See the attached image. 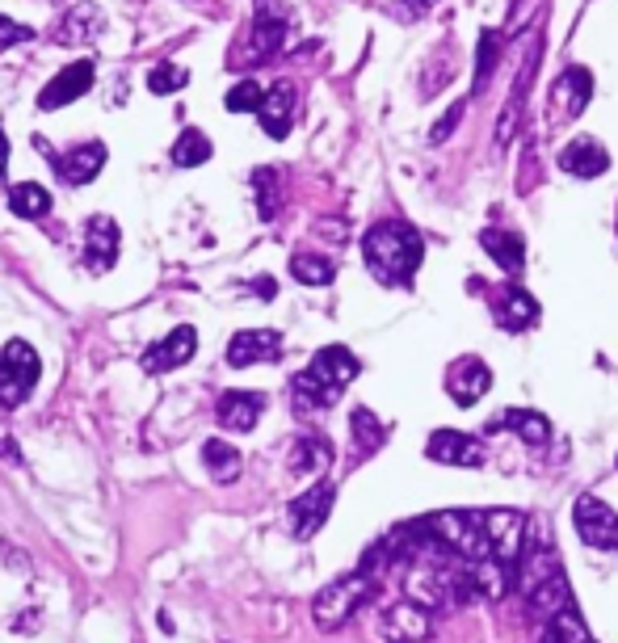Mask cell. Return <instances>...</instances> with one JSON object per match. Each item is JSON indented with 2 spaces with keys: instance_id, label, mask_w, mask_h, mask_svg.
<instances>
[{
  "instance_id": "cell-2",
  "label": "cell",
  "mask_w": 618,
  "mask_h": 643,
  "mask_svg": "<svg viewBox=\"0 0 618 643\" xmlns=\"http://www.w3.org/2000/svg\"><path fill=\"white\" fill-rule=\"evenodd\" d=\"M354 374H358V357L345 350V345H324L312 362H307V371H298L291 378V404H295V413H316V408H333L342 392L354 383Z\"/></svg>"
},
{
  "instance_id": "cell-29",
  "label": "cell",
  "mask_w": 618,
  "mask_h": 643,
  "mask_svg": "<svg viewBox=\"0 0 618 643\" xmlns=\"http://www.w3.org/2000/svg\"><path fill=\"white\" fill-rule=\"evenodd\" d=\"M102 30V13H97V4H81V9H72L64 18V30H60V39H72V42H81V39H93Z\"/></svg>"
},
{
  "instance_id": "cell-35",
  "label": "cell",
  "mask_w": 618,
  "mask_h": 643,
  "mask_svg": "<svg viewBox=\"0 0 618 643\" xmlns=\"http://www.w3.org/2000/svg\"><path fill=\"white\" fill-rule=\"evenodd\" d=\"M181 84H186V68H177V63H160V68L148 76V89L151 93H160V97H165V93H177Z\"/></svg>"
},
{
  "instance_id": "cell-33",
  "label": "cell",
  "mask_w": 618,
  "mask_h": 643,
  "mask_svg": "<svg viewBox=\"0 0 618 643\" xmlns=\"http://www.w3.org/2000/svg\"><path fill=\"white\" fill-rule=\"evenodd\" d=\"M496 55H501V34L484 30V39H480V68H475V93H484L489 68H496Z\"/></svg>"
},
{
  "instance_id": "cell-38",
  "label": "cell",
  "mask_w": 618,
  "mask_h": 643,
  "mask_svg": "<svg viewBox=\"0 0 618 643\" xmlns=\"http://www.w3.org/2000/svg\"><path fill=\"white\" fill-rule=\"evenodd\" d=\"M0 458L22 463V455H18V442H13V434H4V429H0Z\"/></svg>"
},
{
  "instance_id": "cell-25",
  "label": "cell",
  "mask_w": 618,
  "mask_h": 643,
  "mask_svg": "<svg viewBox=\"0 0 618 643\" xmlns=\"http://www.w3.org/2000/svg\"><path fill=\"white\" fill-rule=\"evenodd\" d=\"M9 207L22 219H43V215H51V194L39 182H22V186L9 189Z\"/></svg>"
},
{
  "instance_id": "cell-20",
  "label": "cell",
  "mask_w": 618,
  "mask_h": 643,
  "mask_svg": "<svg viewBox=\"0 0 618 643\" xmlns=\"http://www.w3.org/2000/svg\"><path fill=\"white\" fill-rule=\"evenodd\" d=\"M522 598H526V610H531L534 619H552L555 610H568V605H573V593H568L564 572H555V577H547V581L531 584Z\"/></svg>"
},
{
  "instance_id": "cell-4",
  "label": "cell",
  "mask_w": 618,
  "mask_h": 643,
  "mask_svg": "<svg viewBox=\"0 0 618 643\" xmlns=\"http://www.w3.org/2000/svg\"><path fill=\"white\" fill-rule=\"evenodd\" d=\"M39 374H43L39 350L30 341H9L0 350V408H22L39 387Z\"/></svg>"
},
{
  "instance_id": "cell-40",
  "label": "cell",
  "mask_w": 618,
  "mask_h": 643,
  "mask_svg": "<svg viewBox=\"0 0 618 643\" xmlns=\"http://www.w3.org/2000/svg\"><path fill=\"white\" fill-rule=\"evenodd\" d=\"M408 4H412V9H429V4H433V0H408Z\"/></svg>"
},
{
  "instance_id": "cell-26",
  "label": "cell",
  "mask_w": 618,
  "mask_h": 643,
  "mask_svg": "<svg viewBox=\"0 0 618 643\" xmlns=\"http://www.w3.org/2000/svg\"><path fill=\"white\" fill-rule=\"evenodd\" d=\"M202 463H207V471L214 476V484H228V479L240 476V450H232V446L219 442V437H211V442L202 446Z\"/></svg>"
},
{
  "instance_id": "cell-15",
  "label": "cell",
  "mask_w": 618,
  "mask_h": 643,
  "mask_svg": "<svg viewBox=\"0 0 618 643\" xmlns=\"http://www.w3.org/2000/svg\"><path fill=\"white\" fill-rule=\"evenodd\" d=\"M51 156V152H46ZM51 165L60 173L64 186H88L97 177V168L106 165V144H81L72 147L67 156H51Z\"/></svg>"
},
{
  "instance_id": "cell-1",
  "label": "cell",
  "mask_w": 618,
  "mask_h": 643,
  "mask_svg": "<svg viewBox=\"0 0 618 643\" xmlns=\"http://www.w3.org/2000/svg\"><path fill=\"white\" fill-rule=\"evenodd\" d=\"M363 252L370 273L384 287H408V278L426 261V240H421V231L400 224V219H384L366 231Z\"/></svg>"
},
{
  "instance_id": "cell-30",
  "label": "cell",
  "mask_w": 618,
  "mask_h": 643,
  "mask_svg": "<svg viewBox=\"0 0 618 643\" xmlns=\"http://www.w3.org/2000/svg\"><path fill=\"white\" fill-rule=\"evenodd\" d=\"M559 89H568V93H573V102H568V114H564V118H576V114L585 110V102L594 97V76H589L585 68H568V72H564V81H559Z\"/></svg>"
},
{
  "instance_id": "cell-8",
  "label": "cell",
  "mask_w": 618,
  "mask_h": 643,
  "mask_svg": "<svg viewBox=\"0 0 618 643\" xmlns=\"http://www.w3.org/2000/svg\"><path fill=\"white\" fill-rule=\"evenodd\" d=\"M282 357V332L249 329L228 341V366H256V362H277Z\"/></svg>"
},
{
  "instance_id": "cell-37",
  "label": "cell",
  "mask_w": 618,
  "mask_h": 643,
  "mask_svg": "<svg viewBox=\"0 0 618 643\" xmlns=\"http://www.w3.org/2000/svg\"><path fill=\"white\" fill-rule=\"evenodd\" d=\"M459 118H463V102H459V105H450V110H447V123H442V126H433V144H442V139H447V135H450V126L459 123Z\"/></svg>"
},
{
  "instance_id": "cell-6",
  "label": "cell",
  "mask_w": 618,
  "mask_h": 643,
  "mask_svg": "<svg viewBox=\"0 0 618 643\" xmlns=\"http://www.w3.org/2000/svg\"><path fill=\"white\" fill-rule=\"evenodd\" d=\"M333 500H337V488H333L328 479L312 484L303 497L291 500V509H286V526H291V535H295V539H312L324 521H328V514H333Z\"/></svg>"
},
{
  "instance_id": "cell-7",
  "label": "cell",
  "mask_w": 618,
  "mask_h": 643,
  "mask_svg": "<svg viewBox=\"0 0 618 643\" xmlns=\"http://www.w3.org/2000/svg\"><path fill=\"white\" fill-rule=\"evenodd\" d=\"M379 635L387 643H426L433 635V610L417 602L387 605L384 614H379Z\"/></svg>"
},
{
  "instance_id": "cell-13",
  "label": "cell",
  "mask_w": 618,
  "mask_h": 643,
  "mask_svg": "<svg viewBox=\"0 0 618 643\" xmlns=\"http://www.w3.org/2000/svg\"><path fill=\"white\" fill-rule=\"evenodd\" d=\"M265 413V395L261 392H228L214 404V421L232 434H249L256 429V416Z\"/></svg>"
},
{
  "instance_id": "cell-27",
  "label": "cell",
  "mask_w": 618,
  "mask_h": 643,
  "mask_svg": "<svg viewBox=\"0 0 618 643\" xmlns=\"http://www.w3.org/2000/svg\"><path fill=\"white\" fill-rule=\"evenodd\" d=\"M202 160H211V139L202 135V131H181V139L172 144V165L177 168H193L202 165Z\"/></svg>"
},
{
  "instance_id": "cell-14",
  "label": "cell",
  "mask_w": 618,
  "mask_h": 643,
  "mask_svg": "<svg viewBox=\"0 0 618 643\" xmlns=\"http://www.w3.org/2000/svg\"><path fill=\"white\" fill-rule=\"evenodd\" d=\"M291 110H295V89H291V81H277L270 93H261L256 123L270 139H286L291 135Z\"/></svg>"
},
{
  "instance_id": "cell-11",
  "label": "cell",
  "mask_w": 618,
  "mask_h": 643,
  "mask_svg": "<svg viewBox=\"0 0 618 643\" xmlns=\"http://www.w3.org/2000/svg\"><path fill=\"white\" fill-rule=\"evenodd\" d=\"M489 387H492V371L480 362V357H459V362L447 371V392L459 408H471Z\"/></svg>"
},
{
  "instance_id": "cell-17",
  "label": "cell",
  "mask_w": 618,
  "mask_h": 643,
  "mask_svg": "<svg viewBox=\"0 0 618 643\" xmlns=\"http://www.w3.org/2000/svg\"><path fill=\"white\" fill-rule=\"evenodd\" d=\"M286 39V4L282 0H256V25H253V60L274 55Z\"/></svg>"
},
{
  "instance_id": "cell-34",
  "label": "cell",
  "mask_w": 618,
  "mask_h": 643,
  "mask_svg": "<svg viewBox=\"0 0 618 643\" xmlns=\"http://www.w3.org/2000/svg\"><path fill=\"white\" fill-rule=\"evenodd\" d=\"M228 110L232 114H256V105H261V89H256V81H240L235 89H228Z\"/></svg>"
},
{
  "instance_id": "cell-23",
  "label": "cell",
  "mask_w": 618,
  "mask_h": 643,
  "mask_svg": "<svg viewBox=\"0 0 618 643\" xmlns=\"http://www.w3.org/2000/svg\"><path fill=\"white\" fill-rule=\"evenodd\" d=\"M333 463V446L324 437H298L295 450H291V471L295 476H316Z\"/></svg>"
},
{
  "instance_id": "cell-36",
  "label": "cell",
  "mask_w": 618,
  "mask_h": 643,
  "mask_svg": "<svg viewBox=\"0 0 618 643\" xmlns=\"http://www.w3.org/2000/svg\"><path fill=\"white\" fill-rule=\"evenodd\" d=\"M30 39H34L30 25H22V21H13V18L0 13V51H4V46H18V42H30Z\"/></svg>"
},
{
  "instance_id": "cell-32",
  "label": "cell",
  "mask_w": 618,
  "mask_h": 643,
  "mask_svg": "<svg viewBox=\"0 0 618 643\" xmlns=\"http://www.w3.org/2000/svg\"><path fill=\"white\" fill-rule=\"evenodd\" d=\"M253 189H256V207H261V219H274L277 215V173L274 168H256L253 173Z\"/></svg>"
},
{
  "instance_id": "cell-19",
  "label": "cell",
  "mask_w": 618,
  "mask_h": 643,
  "mask_svg": "<svg viewBox=\"0 0 618 643\" xmlns=\"http://www.w3.org/2000/svg\"><path fill=\"white\" fill-rule=\"evenodd\" d=\"M559 168L573 173V177H597L610 168V156L597 139H573V144L559 152Z\"/></svg>"
},
{
  "instance_id": "cell-21",
  "label": "cell",
  "mask_w": 618,
  "mask_h": 643,
  "mask_svg": "<svg viewBox=\"0 0 618 643\" xmlns=\"http://www.w3.org/2000/svg\"><path fill=\"white\" fill-rule=\"evenodd\" d=\"M501 429H513V434L522 437V442H531V446H543L552 437L547 416L526 413V408H510V413H501L496 421H489V434H501Z\"/></svg>"
},
{
  "instance_id": "cell-22",
  "label": "cell",
  "mask_w": 618,
  "mask_h": 643,
  "mask_svg": "<svg viewBox=\"0 0 618 643\" xmlns=\"http://www.w3.org/2000/svg\"><path fill=\"white\" fill-rule=\"evenodd\" d=\"M484 240V249H489V257L501 266L505 273H517L522 266H526V245H522V236H513V231H501L492 228L480 236Z\"/></svg>"
},
{
  "instance_id": "cell-5",
  "label": "cell",
  "mask_w": 618,
  "mask_h": 643,
  "mask_svg": "<svg viewBox=\"0 0 618 643\" xmlns=\"http://www.w3.org/2000/svg\"><path fill=\"white\" fill-rule=\"evenodd\" d=\"M573 521L580 542H589L597 551H618V514L601 497H594V492L576 497Z\"/></svg>"
},
{
  "instance_id": "cell-24",
  "label": "cell",
  "mask_w": 618,
  "mask_h": 643,
  "mask_svg": "<svg viewBox=\"0 0 618 643\" xmlns=\"http://www.w3.org/2000/svg\"><path fill=\"white\" fill-rule=\"evenodd\" d=\"M543 643H594V635H589V626L580 623V614L568 605V610H555L552 619H547Z\"/></svg>"
},
{
  "instance_id": "cell-3",
  "label": "cell",
  "mask_w": 618,
  "mask_h": 643,
  "mask_svg": "<svg viewBox=\"0 0 618 643\" xmlns=\"http://www.w3.org/2000/svg\"><path fill=\"white\" fill-rule=\"evenodd\" d=\"M375 593H379L375 577H366V572H349V577L324 584L321 593H316V602H312V619H316L321 631H337V626L349 623L366 602H375Z\"/></svg>"
},
{
  "instance_id": "cell-39",
  "label": "cell",
  "mask_w": 618,
  "mask_h": 643,
  "mask_svg": "<svg viewBox=\"0 0 618 643\" xmlns=\"http://www.w3.org/2000/svg\"><path fill=\"white\" fill-rule=\"evenodd\" d=\"M4 168H9V139L0 135V177H4Z\"/></svg>"
},
{
  "instance_id": "cell-12",
  "label": "cell",
  "mask_w": 618,
  "mask_h": 643,
  "mask_svg": "<svg viewBox=\"0 0 618 643\" xmlns=\"http://www.w3.org/2000/svg\"><path fill=\"white\" fill-rule=\"evenodd\" d=\"M426 455L433 463H450V467H484V446L471 434H454V429H438L429 437Z\"/></svg>"
},
{
  "instance_id": "cell-10",
  "label": "cell",
  "mask_w": 618,
  "mask_h": 643,
  "mask_svg": "<svg viewBox=\"0 0 618 643\" xmlns=\"http://www.w3.org/2000/svg\"><path fill=\"white\" fill-rule=\"evenodd\" d=\"M118 261V224L109 215H93L85 228V270L106 273Z\"/></svg>"
},
{
  "instance_id": "cell-16",
  "label": "cell",
  "mask_w": 618,
  "mask_h": 643,
  "mask_svg": "<svg viewBox=\"0 0 618 643\" xmlns=\"http://www.w3.org/2000/svg\"><path fill=\"white\" fill-rule=\"evenodd\" d=\"M88 89H93V60H76V63H67L64 72L46 84L39 105H43V110H60V105L85 97Z\"/></svg>"
},
{
  "instance_id": "cell-31",
  "label": "cell",
  "mask_w": 618,
  "mask_h": 643,
  "mask_svg": "<svg viewBox=\"0 0 618 643\" xmlns=\"http://www.w3.org/2000/svg\"><path fill=\"white\" fill-rule=\"evenodd\" d=\"M384 437H387V429L375 421V416L366 413V408L354 413V442H358V450H363V455L379 450V446H384Z\"/></svg>"
},
{
  "instance_id": "cell-9",
  "label": "cell",
  "mask_w": 618,
  "mask_h": 643,
  "mask_svg": "<svg viewBox=\"0 0 618 643\" xmlns=\"http://www.w3.org/2000/svg\"><path fill=\"white\" fill-rule=\"evenodd\" d=\"M198 350V332L190 324H181V329H172L165 341H156L148 353H144V371L148 374H165V371H177V366H186Z\"/></svg>"
},
{
  "instance_id": "cell-28",
  "label": "cell",
  "mask_w": 618,
  "mask_h": 643,
  "mask_svg": "<svg viewBox=\"0 0 618 643\" xmlns=\"http://www.w3.org/2000/svg\"><path fill=\"white\" fill-rule=\"evenodd\" d=\"M291 273H295L298 282H307V287H324V282H333V261L316 257V252H295L291 257Z\"/></svg>"
},
{
  "instance_id": "cell-18",
  "label": "cell",
  "mask_w": 618,
  "mask_h": 643,
  "mask_svg": "<svg viewBox=\"0 0 618 643\" xmlns=\"http://www.w3.org/2000/svg\"><path fill=\"white\" fill-rule=\"evenodd\" d=\"M492 315H496V324H501V329L522 332V329H531L534 320H538V303H534L531 294L522 291L517 282H510V287H505V294L496 299Z\"/></svg>"
}]
</instances>
